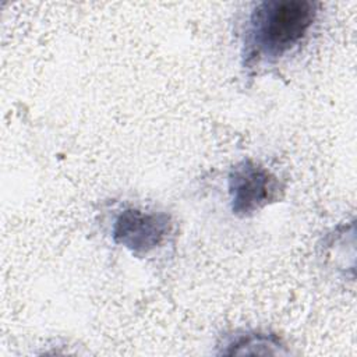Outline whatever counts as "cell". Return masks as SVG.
I'll return each mask as SVG.
<instances>
[{
  "label": "cell",
  "mask_w": 357,
  "mask_h": 357,
  "mask_svg": "<svg viewBox=\"0 0 357 357\" xmlns=\"http://www.w3.org/2000/svg\"><path fill=\"white\" fill-rule=\"evenodd\" d=\"M318 17V4L307 0H266L252 4L243 33V66L275 63L296 50Z\"/></svg>",
  "instance_id": "6da1fadb"
},
{
  "label": "cell",
  "mask_w": 357,
  "mask_h": 357,
  "mask_svg": "<svg viewBox=\"0 0 357 357\" xmlns=\"http://www.w3.org/2000/svg\"><path fill=\"white\" fill-rule=\"evenodd\" d=\"M230 209L238 218H248L276 202L282 192L279 178L258 162L244 159L227 176Z\"/></svg>",
  "instance_id": "7a4b0ae2"
},
{
  "label": "cell",
  "mask_w": 357,
  "mask_h": 357,
  "mask_svg": "<svg viewBox=\"0 0 357 357\" xmlns=\"http://www.w3.org/2000/svg\"><path fill=\"white\" fill-rule=\"evenodd\" d=\"M172 229V218L166 212L128 206L114 218L112 238L131 254L142 257L160 247Z\"/></svg>",
  "instance_id": "3957f363"
},
{
  "label": "cell",
  "mask_w": 357,
  "mask_h": 357,
  "mask_svg": "<svg viewBox=\"0 0 357 357\" xmlns=\"http://www.w3.org/2000/svg\"><path fill=\"white\" fill-rule=\"evenodd\" d=\"M219 354H280L283 344L275 335L241 331L229 335L219 346Z\"/></svg>",
  "instance_id": "277c9868"
}]
</instances>
